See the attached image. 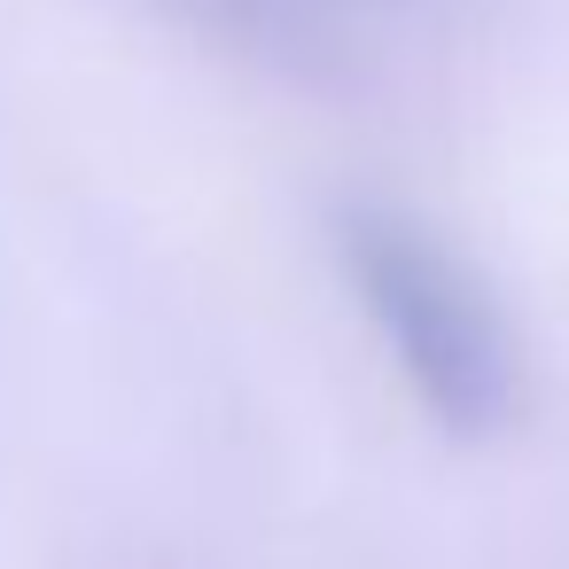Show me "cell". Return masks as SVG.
Listing matches in <instances>:
<instances>
[{
  "label": "cell",
  "mask_w": 569,
  "mask_h": 569,
  "mask_svg": "<svg viewBox=\"0 0 569 569\" xmlns=\"http://www.w3.org/2000/svg\"><path fill=\"white\" fill-rule=\"evenodd\" d=\"M343 258H351V281H359L375 328L406 359L413 390L460 429L499 421L507 413V336H499L491 305L476 297V281L429 234H413L398 219H351Z\"/></svg>",
  "instance_id": "obj_1"
}]
</instances>
